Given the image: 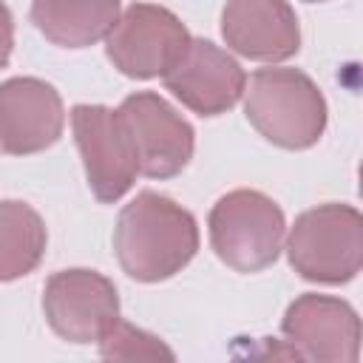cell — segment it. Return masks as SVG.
Wrapping results in <instances>:
<instances>
[{"label":"cell","mask_w":363,"mask_h":363,"mask_svg":"<svg viewBox=\"0 0 363 363\" xmlns=\"http://www.w3.org/2000/svg\"><path fill=\"white\" fill-rule=\"evenodd\" d=\"M11 48H14V20H11L9 6L0 0V68H6Z\"/></svg>","instance_id":"cell-16"},{"label":"cell","mask_w":363,"mask_h":363,"mask_svg":"<svg viewBox=\"0 0 363 363\" xmlns=\"http://www.w3.org/2000/svg\"><path fill=\"white\" fill-rule=\"evenodd\" d=\"M71 130L85 167V179L96 201H119L139 176V156L133 136L119 108L105 105H74Z\"/></svg>","instance_id":"cell-5"},{"label":"cell","mask_w":363,"mask_h":363,"mask_svg":"<svg viewBox=\"0 0 363 363\" xmlns=\"http://www.w3.org/2000/svg\"><path fill=\"white\" fill-rule=\"evenodd\" d=\"M119 113L133 136L139 173L147 179H173L193 159L196 133L193 125L176 113V108L153 94L139 91L122 99Z\"/></svg>","instance_id":"cell-8"},{"label":"cell","mask_w":363,"mask_h":363,"mask_svg":"<svg viewBox=\"0 0 363 363\" xmlns=\"http://www.w3.org/2000/svg\"><path fill=\"white\" fill-rule=\"evenodd\" d=\"M199 250V224L190 210L173 199L142 190L119 210L113 227V252L128 278L159 284L182 272Z\"/></svg>","instance_id":"cell-1"},{"label":"cell","mask_w":363,"mask_h":363,"mask_svg":"<svg viewBox=\"0 0 363 363\" xmlns=\"http://www.w3.org/2000/svg\"><path fill=\"white\" fill-rule=\"evenodd\" d=\"M122 0H31V23L60 48H88L108 37Z\"/></svg>","instance_id":"cell-13"},{"label":"cell","mask_w":363,"mask_h":363,"mask_svg":"<svg viewBox=\"0 0 363 363\" xmlns=\"http://www.w3.org/2000/svg\"><path fill=\"white\" fill-rule=\"evenodd\" d=\"M284 337L298 349V357L318 363H354L360 354L357 312L332 295L306 292L295 298L281 320Z\"/></svg>","instance_id":"cell-9"},{"label":"cell","mask_w":363,"mask_h":363,"mask_svg":"<svg viewBox=\"0 0 363 363\" xmlns=\"http://www.w3.org/2000/svg\"><path fill=\"white\" fill-rule=\"evenodd\" d=\"M221 37L235 54L258 62H284L301 48V26L286 0H227Z\"/></svg>","instance_id":"cell-12"},{"label":"cell","mask_w":363,"mask_h":363,"mask_svg":"<svg viewBox=\"0 0 363 363\" xmlns=\"http://www.w3.org/2000/svg\"><path fill=\"white\" fill-rule=\"evenodd\" d=\"M99 354L108 360H173V349H167L156 335L136 329L133 323L116 318L113 326L99 337Z\"/></svg>","instance_id":"cell-15"},{"label":"cell","mask_w":363,"mask_h":363,"mask_svg":"<svg viewBox=\"0 0 363 363\" xmlns=\"http://www.w3.org/2000/svg\"><path fill=\"white\" fill-rule=\"evenodd\" d=\"M306 3H323V0H306Z\"/></svg>","instance_id":"cell-17"},{"label":"cell","mask_w":363,"mask_h":363,"mask_svg":"<svg viewBox=\"0 0 363 363\" xmlns=\"http://www.w3.org/2000/svg\"><path fill=\"white\" fill-rule=\"evenodd\" d=\"M162 79L164 88L199 116L227 113L244 96L247 85L241 62L230 51L199 37H190L187 51Z\"/></svg>","instance_id":"cell-10"},{"label":"cell","mask_w":363,"mask_h":363,"mask_svg":"<svg viewBox=\"0 0 363 363\" xmlns=\"http://www.w3.org/2000/svg\"><path fill=\"white\" fill-rule=\"evenodd\" d=\"M286 255L303 281L346 284L363 264V216L352 204H318L295 218Z\"/></svg>","instance_id":"cell-4"},{"label":"cell","mask_w":363,"mask_h":363,"mask_svg":"<svg viewBox=\"0 0 363 363\" xmlns=\"http://www.w3.org/2000/svg\"><path fill=\"white\" fill-rule=\"evenodd\" d=\"M48 233L34 207L26 201H0V284L34 272L45 255Z\"/></svg>","instance_id":"cell-14"},{"label":"cell","mask_w":363,"mask_h":363,"mask_svg":"<svg viewBox=\"0 0 363 363\" xmlns=\"http://www.w3.org/2000/svg\"><path fill=\"white\" fill-rule=\"evenodd\" d=\"M65 111L54 85L37 77H11L0 82V150L31 156L62 136Z\"/></svg>","instance_id":"cell-11"},{"label":"cell","mask_w":363,"mask_h":363,"mask_svg":"<svg viewBox=\"0 0 363 363\" xmlns=\"http://www.w3.org/2000/svg\"><path fill=\"white\" fill-rule=\"evenodd\" d=\"M48 326L68 343H99L119 318V295L96 269H60L43 286Z\"/></svg>","instance_id":"cell-7"},{"label":"cell","mask_w":363,"mask_h":363,"mask_svg":"<svg viewBox=\"0 0 363 363\" xmlns=\"http://www.w3.org/2000/svg\"><path fill=\"white\" fill-rule=\"evenodd\" d=\"M247 122L284 150H306L326 130V99L298 68H258L244 85Z\"/></svg>","instance_id":"cell-2"},{"label":"cell","mask_w":363,"mask_h":363,"mask_svg":"<svg viewBox=\"0 0 363 363\" xmlns=\"http://www.w3.org/2000/svg\"><path fill=\"white\" fill-rule=\"evenodd\" d=\"M190 45V31L164 6H128L105 37V54L130 79L164 77Z\"/></svg>","instance_id":"cell-6"},{"label":"cell","mask_w":363,"mask_h":363,"mask_svg":"<svg viewBox=\"0 0 363 363\" xmlns=\"http://www.w3.org/2000/svg\"><path fill=\"white\" fill-rule=\"evenodd\" d=\"M210 247L235 272H261L275 264L284 247V210L261 190L238 187L221 196L207 218Z\"/></svg>","instance_id":"cell-3"}]
</instances>
